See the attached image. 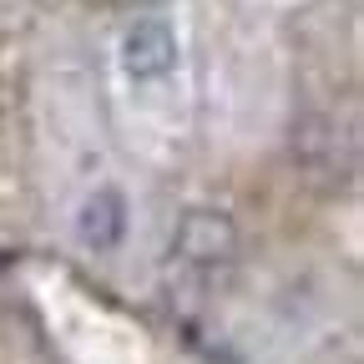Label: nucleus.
<instances>
[{
	"mask_svg": "<svg viewBox=\"0 0 364 364\" xmlns=\"http://www.w3.org/2000/svg\"><path fill=\"white\" fill-rule=\"evenodd\" d=\"M177 253L188 263H228V253H233V223H228L223 213H188L177 228Z\"/></svg>",
	"mask_w": 364,
	"mask_h": 364,
	"instance_id": "obj_2",
	"label": "nucleus"
},
{
	"mask_svg": "<svg viewBox=\"0 0 364 364\" xmlns=\"http://www.w3.org/2000/svg\"><path fill=\"white\" fill-rule=\"evenodd\" d=\"M76 233L86 248L97 253H112L122 238H127V203L117 188H97L86 203H81V218H76Z\"/></svg>",
	"mask_w": 364,
	"mask_h": 364,
	"instance_id": "obj_3",
	"label": "nucleus"
},
{
	"mask_svg": "<svg viewBox=\"0 0 364 364\" xmlns=\"http://www.w3.org/2000/svg\"><path fill=\"white\" fill-rule=\"evenodd\" d=\"M172 66H177V36H172L167 21L147 16V21L127 26V36H122V71L132 81H157Z\"/></svg>",
	"mask_w": 364,
	"mask_h": 364,
	"instance_id": "obj_1",
	"label": "nucleus"
}]
</instances>
